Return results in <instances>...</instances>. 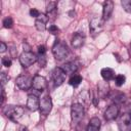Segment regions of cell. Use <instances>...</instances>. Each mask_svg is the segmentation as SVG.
Segmentation results:
<instances>
[{"mask_svg": "<svg viewBox=\"0 0 131 131\" xmlns=\"http://www.w3.org/2000/svg\"><path fill=\"white\" fill-rule=\"evenodd\" d=\"M15 84H16V86H17L20 90L27 91V90H29V89L33 86V79L30 78V77L27 76V75H20V76H18V77L16 78Z\"/></svg>", "mask_w": 131, "mask_h": 131, "instance_id": "cell-6", "label": "cell"}, {"mask_svg": "<svg viewBox=\"0 0 131 131\" xmlns=\"http://www.w3.org/2000/svg\"><path fill=\"white\" fill-rule=\"evenodd\" d=\"M114 10V2L113 1H106L103 3V8H102V19L107 20Z\"/></svg>", "mask_w": 131, "mask_h": 131, "instance_id": "cell-15", "label": "cell"}, {"mask_svg": "<svg viewBox=\"0 0 131 131\" xmlns=\"http://www.w3.org/2000/svg\"><path fill=\"white\" fill-rule=\"evenodd\" d=\"M19 131H29V130H28V128H26V127H21V128L19 129Z\"/></svg>", "mask_w": 131, "mask_h": 131, "instance_id": "cell-33", "label": "cell"}, {"mask_svg": "<svg viewBox=\"0 0 131 131\" xmlns=\"http://www.w3.org/2000/svg\"><path fill=\"white\" fill-rule=\"evenodd\" d=\"M121 5L126 12L131 13V0H122Z\"/></svg>", "mask_w": 131, "mask_h": 131, "instance_id": "cell-22", "label": "cell"}, {"mask_svg": "<svg viewBox=\"0 0 131 131\" xmlns=\"http://www.w3.org/2000/svg\"><path fill=\"white\" fill-rule=\"evenodd\" d=\"M39 110H40L41 115H43V116L49 115V113L52 110V100H51V97L49 95H45L41 98Z\"/></svg>", "mask_w": 131, "mask_h": 131, "instance_id": "cell-7", "label": "cell"}, {"mask_svg": "<svg viewBox=\"0 0 131 131\" xmlns=\"http://www.w3.org/2000/svg\"><path fill=\"white\" fill-rule=\"evenodd\" d=\"M103 28V19L100 17H93L90 20L89 24V29L90 32L94 35V34H98Z\"/></svg>", "mask_w": 131, "mask_h": 131, "instance_id": "cell-10", "label": "cell"}, {"mask_svg": "<svg viewBox=\"0 0 131 131\" xmlns=\"http://www.w3.org/2000/svg\"><path fill=\"white\" fill-rule=\"evenodd\" d=\"M6 49H7V45L4 42H1L0 43V52L3 53L4 51H6Z\"/></svg>", "mask_w": 131, "mask_h": 131, "instance_id": "cell-32", "label": "cell"}, {"mask_svg": "<svg viewBox=\"0 0 131 131\" xmlns=\"http://www.w3.org/2000/svg\"><path fill=\"white\" fill-rule=\"evenodd\" d=\"M5 98H6V96H5V91H4V87H2V89H1V104H2V105H3L4 101H5Z\"/></svg>", "mask_w": 131, "mask_h": 131, "instance_id": "cell-31", "label": "cell"}, {"mask_svg": "<svg viewBox=\"0 0 131 131\" xmlns=\"http://www.w3.org/2000/svg\"><path fill=\"white\" fill-rule=\"evenodd\" d=\"M46 12H47V16H55L56 13V2H49L47 4L46 7Z\"/></svg>", "mask_w": 131, "mask_h": 131, "instance_id": "cell-19", "label": "cell"}, {"mask_svg": "<svg viewBox=\"0 0 131 131\" xmlns=\"http://www.w3.org/2000/svg\"><path fill=\"white\" fill-rule=\"evenodd\" d=\"M130 48H131V43H130Z\"/></svg>", "mask_w": 131, "mask_h": 131, "instance_id": "cell-34", "label": "cell"}, {"mask_svg": "<svg viewBox=\"0 0 131 131\" xmlns=\"http://www.w3.org/2000/svg\"><path fill=\"white\" fill-rule=\"evenodd\" d=\"M52 53L57 60H63L69 56L70 51L68 46L63 42L56 41L52 47Z\"/></svg>", "mask_w": 131, "mask_h": 131, "instance_id": "cell-2", "label": "cell"}, {"mask_svg": "<svg viewBox=\"0 0 131 131\" xmlns=\"http://www.w3.org/2000/svg\"><path fill=\"white\" fill-rule=\"evenodd\" d=\"M36 91L38 92H42L46 89L47 87V80L45 77L40 76V75H36L33 78V86H32Z\"/></svg>", "mask_w": 131, "mask_h": 131, "instance_id": "cell-9", "label": "cell"}, {"mask_svg": "<svg viewBox=\"0 0 131 131\" xmlns=\"http://www.w3.org/2000/svg\"><path fill=\"white\" fill-rule=\"evenodd\" d=\"M38 60V56L32 51H24L19 55V62L23 68H29Z\"/></svg>", "mask_w": 131, "mask_h": 131, "instance_id": "cell-3", "label": "cell"}, {"mask_svg": "<svg viewBox=\"0 0 131 131\" xmlns=\"http://www.w3.org/2000/svg\"><path fill=\"white\" fill-rule=\"evenodd\" d=\"M81 82H82V77H81L80 75H73V76L71 77L70 81H69L70 85H72V86H74V87L79 86Z\"/></svg>", "mask_w": 131, "mask_h": 131, "instance_id": "cell-20", "label": "cell"}, {"mask_svg": "<svg viewBox=\"0 0 131 131\" xmlns=\"http://www.w3.org/2000/svg\"><path fill=\"white\" fill-rule=\"evenodd\" d=\"M38 61L40 63V67L46 66V56L45 54H38Z\"/></svg>", "mask_w": 131, "mask_h": 131, "instance_id": "cell-27", "label": "cell"}, {"mask_svg": "<svg viewBox=\"0 0 131 131\" xmlns=\"http://www.w3.org/2000/svg\"><path fill=\"white\" fill-rule=\"evenodd\" d=\"M120 113V108H119V105L114 103V104H111L104 112V119L106 121H112L114 119H116L118 117Z\"/></svg>", "mask_w": 131, "mask_h": 131, "instance_id": "cell-11", "label": "cell"}, {"mask_svg": "<svg viewBox=\"0 0 131 131\" xmlns=\"http://www.w3.org/2000/svg\"><path fill=\"white\" fill-rule=\"evenodd\" d=\"M84 114H85V111H84L83 104H81V103H74L72 105V108H71V117H72L73 123H75V124L79 123L83 119Z\"/></svg>", "mask_w": 131, "mask_h": 131, "instance_id": "cell-4", "label": "cell"}, {"mask_svg": "<svg viewBox=\"0 0 131 131\" xmlns=\"http://www.w3.org/2000/svg\"><path fill=\"white\" fill-rule=\"evenodd\" d=\"M98 88H99V92H100V94H101L102 97H104L105 95H107V92H108V85H107L106 83H101V84H99Z\"/></svg>", "mask_w": 131, "mask_h": 131, "instance_id": "cell-21", "label": "cell"}, {"mask_svg": "<svg viewBox=\"0 0 131 131\" xmlns=\"http://www.w3.org/2000/svg\"><path fill=\"white\" fill-rule=\"evenodd\" d=\"M49 17L47 16V14H44V13H41L35 20V27L38 31H41L43 32L45 29H46V24L48 21Z\"/></svg>", "mask_w": 131, "mask_h": 131, "instance_id": "cell-13", "label": "cell"}, {"mask_svg": "<svg viewBox=\"0 0 131 131\" xmlns=\"http://www.w3.org/2000/svg\"><path fill=\"white\" fill-rule=\"evenodd\" d=\"M12 26H13V20H12V18H11L10 16L5 17V18L3 19V27H4V28L10 29Z\"/></svg>", "mask_w": 131, "mask_h": 131, "instance_id": "cell-24", "label": "cell"}, {"mask_svg": "<svg viewBox=\"0 0 131 131\" xmlns=\"http://www.w3.org/2000/svg\"><path fill=\"white\" fill-rule=\"evenodd\" d=\"M24 107L19 106V105H6L3 107V114L11 121L13 122H17L24 115Z\"/></svg>", "mask_w": 131, "mask_h": 131, "instance_id": "cell-1", "label": "cell"}, {"mask_svg": "<svg viewBox=\"0 0 131 131\" xmlns=\"http://www.w3.org/2000/svg\"><path fill=\"white\" fill-rule=\"evenodd\" d=\"M60 68L64 71V73H66L67 75H72V76H73V75L77 72V70H78V66H77L74 61L67 62V63H64L63 66H61Z\"/></svg>", "mask_w": 131, "mask_h": 131, "instance_id": "cell-16", "label": "cell"}, {"mask_svg": "<svg viewBox=\"0 0 131 131\" xmlns=\"http://www.w3.org/2000/svg\"><path fill=\"white\" fill-rule=\"evenodd\" d=\"M67 78V74L61 68H55L52 71V80L54 82L55 86H60Z\"/></svg>", "mask_w": 131, "mask_h": 131, "instance_id": "cell-8", "label": "cell"}, {"mask_svg": "<svg viewBox=\"0 0 131 131\" xmlns=\"http://www.w3.org/2000/svg\"><path fill=\"white\" fill-rule=\"evenodd\" d=\"M30 14H31V16H33V17H38L41 13L39 12V10H37V9H35V8H32L31 10H30Z\"/></svg>", "mask_w": 131, "mask_h": 131, "instance_id": "cell-29", "label": "cell"}, {"mask_svg": "<svg viewBox=\"0 0 131 131\" xmlns=\"http://www.w3.org/2000/svg\"><path fill=\"white\" fill-rule=\"evenodd\" d=\"M84 42H85V36H84L82 33L77 32V33H75V34L73 35V37H72V42H71V43H72V46H73L74 48L78 49V48L82 47L83 44H84Z\"/></svg>", "mask_w": 131, "mask_h": 131, "instance_id": "cell-14", "label": "cell"}, {"mask_svg": "<svg viewBox=\"0 0 131 131\" xmlns=\"http://www.w3.org/2000/svg\"><path fill=\"white\" fill-rule=\"evenodd\" d=\"M27 107L32 111V112H35L37 111L39 107H40V100L38 98L37 95L35 94H30L28 96V100H27Z\"/></svg>", "mask_w": 131, "mask_h": 131, "instance_id": "cell-12", "label": "cell"}, {"mask_svg": "<svg viewBox=\"0 0 131 131\" xmlns=\"http://www.w3.org/2000/svg\"><path fill=\"white\" fill-rule=\"evenodd\" d=\"M99 128H100V120L97 117H93L92 119H90L86 131H99Z\"/></svg>", "mask_w": 131, "mask_h": 131, "instance_id": "cell-17", "label": "cell"}, {"mask_svg": "<svg viewBox=\"0 0 131 131\" xmlns=\"http://www.w3.org/2000/svg\"><path fill=\"white\" fill-rule=\"evenodd\" d=\"M100 74H101V77L103 78L104 81H110V80H113L115 78V72L111 68H103L101 70Z\"/></svg>", "mask_w": 131, "mask_h": 131, "instance_id": "cell-18", "label": "cell"}, {"mask_svg": "<svg viewBox=\"0 0 131 131\" xmlns=\"http://www.w3.org/2000/svg\"><path fill=\"white\" fill-rule=\"evenodd\" d=\"M45 52H46V48H45V46L41 45V46L38 47V54H45Z\"/></svg>", "mask_w": 131, "mask_h": 131, "instance_id": "cell-30", "label": "cell"}, {"mask_svg": "<svg viewBox=\"0 0 131 131\" xmlns=\"http://www.w3.org/2000/svg\"><path fill=\"white\" fill-rule=\"evenodd\" d=\"M48 31H49V33H51L52 35H55V34H57V33L59 32V29H58L56 26H54V25H51V26H49V28H48Z\"/></svg>", "mask_w": 131, "mask_h": 131, "instance_id": "cell-28", "label": "cell"}, {"mask_svg": "<svg viewBox=\"0 0 131 131\" xmlns=\"http://www.w3.org/2000/svg\"><path fill=\"white\" fill-rule=\"evenodd\" d=\"M119 131H131V113L126 112L122 114L118 120Z\"/></svg>", "mask_w": 131, "mask_h": 131, "instance_id": "cell-5", "label": "cell"}, {"mask_svg": "<svg viewBox=\"0 0 131 131\" xmlns=\"http://www.w3.org/2000/svg\"><path fill=\"white\" fill-rule=\"evenodd\" d=\"M115 81H116V85H117L118 87H120V86H122V85L125 83L126 78H125L124 75H117L116 78H115Z\"/></svg>", "mask_w": 131, "mask_h": 131, "instance_id": "cell-23", "label": "cell"}, {"mask_svg": "<svg viewBox=\"0 0 131 131\" xmlns=\"http://www.w3.org/2000/svg\"><path fill=\"white\" fill-rule=\"evenodd\" d=\"M0 79H1V85H2V87H4L5 84L9 81V76H8L6 73L2 72L1 75H0Z\"/></svg>", "mask_w": 131, "mask_h": 131, "instance_id": "cell-25", "label": "cell"}, {"mask_svg": "<svg viewBox=\"0 0 131 131\" xmlns=\"http://www.w3.org/2000/svg\"><path fill=\"white\" fill-rule=\"evenodd\" d=\"M1 62H2V64H3L4 67H6V68H9V67L11 66V63H12L10 57H8V56H4V57H2Z\"/></svg>", "mask_w": 131, "mask_h": 131, "instance_id": "cell-26", "label": "cell"}]
</instances>
